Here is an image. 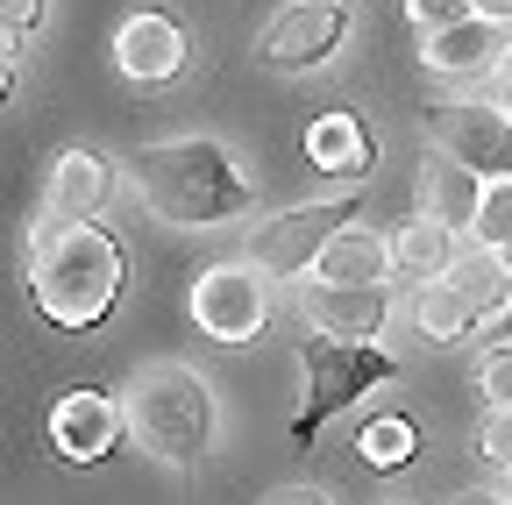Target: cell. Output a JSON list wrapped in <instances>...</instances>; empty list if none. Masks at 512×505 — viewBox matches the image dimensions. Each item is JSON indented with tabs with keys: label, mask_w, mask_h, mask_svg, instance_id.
I'll use <instances>...</instances> for the list:
<instances>
[{
	"label": "cell",
	"mask_w": 512,
	"mask_h": 505,
	"mask_svg": "<svg viewBox=\"0 0 512 505\" xmlns=\"http://www.w3.org/2000/svg\"><path fill=\"white\" fill-rule=\"evenodd\" d=\"M477 392H484V406H512V342H491V349H484Z\"/></svg>",
	"instance_id": "7402d4cb"
},
{
	"label": "cell",
	"mask_w": 512,
	"mask_h": 505,
	"mask_svg": "<svg viewBox=\"0 0 512 505\" xmlns=\"http://www.w3.org/2000/svg\"><path fill=\"white\" fill-rule=\"evenodd\" d=\"M484 249H498V257H505V249H512V178H491L484 185V207H477V228H470Z\"/></svg>",
	"instance_id": "44dd1931"
},
{
	"label": "cell",
	"mask_w": 512,
	"mask_h": 505,
	"mask_svg": "<svg viewBox=\"0 0 512 505\" xmlns=\"http://www.w3.org/2000/svg\"><path fill=\"white\" fill-rule=\"evenodd\" d=\"M491 100L512 114V57H505V65H498V79H491Z\"/></svg>",
	"instance_id": "484cf974"
},
{
	"label": "cell",
	"mask_w": 512,
	"mask_h": 505,
	"mask_svg": "<svg viewBox=\"0 0 512 505\" xmlns=\"http://www.w3.org/2000/svg\"><path fill=\"white\" fill-rule=\"evenodd\" d=\"M392 264H406L413 278H448V271H456V228L434 221V214H413L392 235Z\"/></svg>",
	"instance_id": "ac0fdd59"
},
{
	"label": "cell",
	"mask_w": 512,
	"mask_h": 505,
	"mask_svg": "<svg viewBox=\"0 0 512 505\" xmlns=\"http://www.w3.org/2000/svg\"><path fill=\"white\" fill-rule=\"evenodd\" d=\"M470 449L484 456V463H512V406H491L484 420H477V441Z\"/></svg>",
	"instance_id": "cb8c5ba5"
},
{
	"label": "cell",
	"mask_w": 512,
	"mask_h": 505,
	"mask_svg": "<svg viewBox=\"0 0 512 505\" xmlns=\"http://www.w3.org/2000/svg\"><path fill=\"white\" fill-rule=\"evenodd\" d=\"M420 57H427V72H434V79H456V86H470V79H498V65L512 57V29L491 22V15H470V22H456V29L427 36Z\"/></svg>",
	"instance_id": "8fae6325"
},
{
	"label": "cell",
	"mask_w": 512,
	"mask_h": 505,
	"mask_svg": "<svg viewBox=\"0 0 512 505\" xmlns=\"http://www.w3.org/2000/svg\"><path fill=\"white\" fill-rule=\"evenodd\" d=\"M456 505H512V498H505V491H463Z\"/></svg>",
	"instance_id": "f1b7e54d"
},
{
	"label": "cell",
	"mask_w": 512,
	"mask_h": 505,
	"mask_svg": "<svg viewBox=\"0 0 512 505\" xmlns=\"http://www.w3.org/2000/svg\"><path fill=\"white\" fill-rule=\"evenodd\" d=\"M121 427H128L121 406H114L107 392H93V385L64 392L57 413H50V441H57V456H64V463H100V456H114Z\"/></svg>",
	"instance_id": "4fadbf2b"
},
{
	"label": "cell",
	"mask_w": 512,
	"mask_h": 505,
	"mask_svg": "<svg viewBox=\"0 0 512 505\" xmlns=\"http://www.w3.org/2000/svg\"><path fill=\"white\" fill-rule=\"evenodd\" d=\"M441 150L470 164L477 178H512V114L498 100H448L441 107Z\"/></svg>",
	"instance_id": "ba28073f"
},
{
	"label": "cell",
	"mask_w": 512,
	"mask_h": 505,
	"mask_svg": "<svg viewBox=\"0 0 512 505\" xmlns=\"http://www.w3.org/2000/svg\"><path fill=\"white\" fill-rule=\"evenodd\" d=\"M192 321H200L207 342H256L271 321V292H264V271H256L249 257L242 264H214L200 271V285H192Z\"/></svg>",
	"instance_id": "8992f818"
},
{
	"label": "cell",
	"mask_w": 512,
	"mask_h": 505,
	"mask_svg": "<svg viewBox=\"0 0 512 505\" xmlns=\"http://www.w3.org/2000/svg\"><path fill=\"white\" fill-rule=\"evenodd\" d=\"M121 242L100 221L79 228H36L29 235V299L50 328L64 335H93L107 328V313L121 306Z\"/></svg>",
	"instance_id": "6da1fadb"
},
{
	"label": "cell",
	"mask_w": 512,
	"mask_h": 505,
	"mask_svg": "<svg viewBox=\"0 0 512 505\" xmlns=\"http://www.w3.org/2000/svg\"><path fill=\"white\" fill-rule=\"evenodd\" d=\"M299 313L313 335H335V342H370L392 321V292L384 285H328V278H306L299 285Z\"/></svg>",
	"instance_id": "9c48e42d"
},
{
	"label": "cell",
	"mask_w": 512,
	"mask_h": 505,
	"mask_svg": "<svg viewBox=\"0 0 512 505\" xmlns=\"http://www.w3.org/2000/svg\"><path fill=\"white\" fill-rule=\"evenodd\" d=\"M114 65H121V79H136V86H171L185 72V29H178V15H164V8L128 15L114 29Z\"/></svg>",
	"instance_id": "30bf717a"
},
{
	"label": "cell",
	"mask_w": 512,
	"mask_h": 505,
	"mask_svg": "<svg viewBox=\"0 0 512 505\" xmlns=\"http://www.w3.org/2000/svg\"><path fill=\"white\" fill-rule=\"evenodd\" d=\"M484 185H491V178H477L470 164H456V157L441 150V157L420 164V214H434V221H448V228H477Z\"/></svg>",
	"instance_id": "9a60e30c"
},
{
	"label": "cell",
	"mask_w": 512,
	"mask_h": 505,
	"mask_svg": "<svg viewBox=\"0 0 512 505\" xmlns=\"http://www.w3.org/2000/svg\"><path fill=\"white\" fill-rule=\"evenodd\" d=\"M136 193L157 221L171 228H221L235 214L256 207V185L235 171V157L214 136H178V143H150L136 157Z\"/></svg>",
	"instance_id": "7a4b0ae2"
},
{
	"label": "cell",
	"mask_w": 512,
	"mask_h": 505,
	"mask_svg": "<svg viewBox=\"0 0 512 505\" xmlns=\"http://www.w3.org/2000/svg\"><path fill=\"white\" fill-rule=\"evenodd\" d=\"M356 214H363L356 193H342V200H313V207H285V214H271V221H256V235H249V264L264 271V278H299V271H313L320 257H328V242H335Z\"/></svg>",
	"instance_id": "5b68a950"
},
{
	"label": "cell",
	"mask_w": 512,
	"mask_h": 505,
	"mask_svg": "<svg viewBox=\"0 0 512 505\" xmlns=\"http://www.w3.org/2000/svg\"><path fill=\"white\" fill-rule=\"evenodd\" d=\"M413 449H420V434H413V420H399V413H377V420L356 434V456H363L370 470H406Z\"/></svg>",
	"instance_id": "ffe728a7"
},
{
	"label": "cell",
	"mask_w": 512,
	"mask_h": 505,
	"mask_svg": "<svg viewBox=\"0 0 512 505\" xmlns=\"http://www.w3.org/2000/svg\"><path fill=\"white\" fill-rule=\"evenodd\" d=\"M505 271H512V249H505Z\"/></svg>",
	"instance_id": "4dcf8cb0"
},
{
	"label": "cell",
	"mask_w": 512,
	"mask_h": 505,
	"mask_svg": "<svg viewBox=\"0 0 512 505\" xmlns=\"http://www.w3.org/2000/svg\"><path fill=\"white\" fill-rule=\"evenodd\" d=\"M342 36H349V0H292V8H278L264 22L256 57L271 72H313L342 50Z\"/></svg>",
	"instance_id": "52a82bcc"
},
{
	"label": "cell",
	"mask_w": 512,
	"mask_h": 505,
	"mask_svg": "<svg viewBox=\"0 0 512 505\" xmlns=\"http://www.w3.org/2000/svg\"><path fill=\"white\" fill-rule=\"evenodd\" d=\"M477 15H491V22H512V0H470Z\"/></svg>",
	"instance_id": "4316f807"
},
{
	"label": "cell",
	"mask_w": 512,
	"mask_h": 505,
	"mask_svg": "<svg viewBox=\"0 0 512 505\" xmlns=\"http://www.w3.org/2000/svg\"><path fill=\"white\" fill-rule=\"evenodd\" d=\"M306 164L320 178H370L377 171V136L356 114H320L306 129Z\"/></svg>",
	"instance_id": "5bb4252c"
},
{
	"label": "cell",
	"mask_w": 512,
	"mask_h": 505,
	"mask_svg": "<svg viewBox=\"0 0 512 505\" xmlns=\"http://www.w3.org/2000/svg\"><path fill=\"white\" fill-rule=\"evenodd\" d=\"M299 370H306V406L292 413V441H313L342 406H356L370 385H384L399 363L384 356L377 342H335V335H313L299 349Z\"/></svg>",
	"instance_id": "277c9868"
},
{
	"label": "cell",
	"mask_w": 512,
	"mask_h": 505,
	"mask_svg": "<svg viewBox=\"0 0 512 505\" xmlns=\"http://www.w3.org/2000/svg\"><path fill=\"white\" fill-rule=\"evenodd\" d=\"M114 193V164L100 150H64L50 164V185H43V228H79L107 207Z\"/></svg>",
	"instance_id": "7c38bea8"
},
{
	"label": "cell",
	"mask_w": 512,
	"mask_h": 505,
	"mask_svg": "<svg viewBox=\"0 0 512 505\" xmlns=\"http://www.w3.org/2000/svg\"><path fill=\"white\" fill-rule=\"evenodd\" d=\"M477 321H484V313H477L456 285H448V278H427L420 299H413V328H420L434 349H456L463 335H477Z\"/></svg>",
	"instance_id": "e0dca14e"
},
{
	"label": "cell",
	"mask_w": 512,
	"mask_h": 505,
	"mask_svg": "<svg viewBox=\"0 0 512 505\" xmlns=\"http://www.w3.org/2000/svg\"><path fill=\"white\" fill-rule=\"evenodd\" d=\"M0 22H8V43H29L43 22V0H0Z\"/></svg>",
	"instance_id": "d4e9b609"
},
{
	"label": "cell",
	"mask_w": 512,
	"mask_h": 505,
	"mask_svg": "<svg viewBox=\"0 0 512 505\" xmlns=\"http://www.w3.org/2000/svg\"><path fill=\"white\" fill-rule=\"evenodd\" d=\"M491 335H498V342H512V306H505L498 321H491Z\"/></svg>",
	"instance_id": "f546056e"
},
{
	"label": "cell",
	"mask_w": 512,
	"mask_h": 505,
	"mask_svg": "<svg viewBox=\"0 0 512 505\" xmlns=\"http://www.w3.org/2000/svg\"><path fill=\"white\" fill-rule=\"evenodd\" d=\"M121 420H128V434H136L143 456H157V463H171V470H192V463H207V449H214L221 406H214V385H207L200 370L150 363L136 385H128Z\"/></svg>",
	"instance_id": "3957f363"
},
{
	"label": "cell",
	"mask_w": 512,
	"mask_h": 505,
	"mask_svg": "<svg viewBox=\"0 0 512 505\" xmlns=\"http://www.w3.org/2000/svg\"><path fill=\"white\" fill-rule=\"evenodd\" d=\"M477 8L470 0H406V22L420 29V36H441V29H456V22H470Z\"/></svg>",
	"instance_id": "603a6c76"
},
{
	"label": "cell",
	"mask_w": 512,
	"mask_h": 505,
	"mask_svg": "<svg viewBox=\"0 0 512 505\" xmlns=\"http://www.w3.org/2000/svg\"><path fill=\"white\" fill-rule=\"evenodd\" d=\"M448 285H456L484 321H498V313L512 306V271H505V257L498 249H477V257H456V271H448Z\"/></svg>",
	"instance_id": "d6986e66"
},
{
	"label": "cell",
	"mask_w": 512,
	"mask_h": 505,
	"mask_svg": "<svg viewBox=\"0 0 512 505\" xmlns=\"http://www.w3.org/2000/svg\"><path fill=\"white\" fill-rule=\"evenodd\" d=\"M271 505H328V498H320V491H278Z\"/></svg>",
	"instance_id": "83f0119b"
},
{
	"label": "cell",
	"mask_w": 512,
	"mask_h": 505,
	"mask_svg": "<svg viewBox=\"0 0 512 505\" xmlns=\"http://www.w3.org/2000/svg\"><path fill=\"white\" fill-rule=\"evenodd\" d=\"M384 271H392V242L356 228V221L328 242V257L313 264V278H328V285H384Z\"/></svg>",
	"instance_id": "2e32d148"
}]
</instances>
